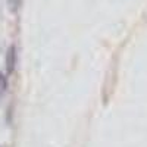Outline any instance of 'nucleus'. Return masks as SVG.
<instances>
[{"label":"nucleus","mask_w":147,"mask_h":147,"mask_svg":"<svg viewBox=\"0 0 147 147\" xmlns=\"http://www.w3.org/2000/svg\"><path fill=\"white\" fill-rule=\"evenodd\" d=\"M6 88H7V80L3 74H0V96L6 91Z\"/></svg>","instance_id":"obj_1"}]
</instances>
